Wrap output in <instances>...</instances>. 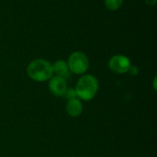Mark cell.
<instances>
[{"label":"cell","instance_id":"8fae6325","mask_svg":"<svg viewBox=\"0 0 157 157\" xmlns=\"http://www.w3.org/2000/svg\"><path fill=\"white\" fill-rule=\"evenodd\" d=\"M156 3V0H146V4L149 6H155Z\"/></svg>","mask_w":157,"mask_h":157},{"label":"cell","instance_id":"6da1fadb","mask_svg":"<svg viewBox=\"0 0 157 157\" xmlns=\"http://www.w3.org/2000/svg\"><path fill=\"white\" fill-rule=\"evenodd\" d=\"M27 73L32 80L38 82L50 80L53 75L52 63L44 59H36L32 61L28 65Z\"/></svg>","mask_w":157,"mask_h":157},{"label":"cell","instance_id":"9c48e42d","mask_svg":"<svg viewBox=\"0 0 157 157\" xmlns=\"http://www.w3.org/2000/svg\"><path fill=\"white\" fill-rule=\"evenodd\" d=\"M63 97L67 100H72V99H75L76 98V92H75V89H73V88H67L64 92V94L63 95Z\"/></svg>","mask_w":157,"mask_h":157},{"label":"cell","instance_id":"5b68a950","mask_svg":"<svg viewBox=\"0 0 157 157\" xmlns=\"http://www.w3.org/2000/svg\"><path fill=\"white\" fill-rule=\"evenodd\" d=\"M49 88L52 95L56 97H63L67 89L66 81L60 76H52L49 82Z\"/></svg>","mask_w":157,"mask_h":157},{"label":"cell","instance_id":"ba28073f","mask_svg":"<svg viewBox=\"0 0 157 157\" xmlns=\"http://www.w3.org/2000/svg\"><path fill=\"white\" fill-rule=\"evenodd\" d=\"M123 3V0H105V6L109 10L119 9Z\"/></svg>","mask_w":157,"mask_h":157},{"label":"cell","instance_id":"7a4b0ae2","mask_svg":"<svg viewBox=\"0 0 157 157\" xmlns=\"http://www.w3.org/2000/svg\"><path fill=\"white\" fill-rule=\"evenodd\" d=\"M98 89V81L91 75L82 76L76 85V96L85 101L91 100L97 94Z\"/></svg>","mask_w":157,"mask_h":157},{"label":"cell","instance_id":"30bf717a","mask_svg":"<svg viewBox=\"0 0 157 157\" xmlns=\"http://www.w3.org/2000/svg\"><path fill=\"white\" fill-rule=\"evenodd\" d=\"M128 72H129L132 75H136L138 74V68H137L136 66L131 65V67H130V69H129Z\"/></svg>","mask_w":157,"mask_h":157},{"label":"cell","instance_id":"3957f363","mask_svg":"<svg viewBox=\"0 0 157 157\" xmlns=\"http://www.w3.org/2000/svg\"><path fill=\"white\" fill-rule=\"evenodd\" d=\"M67 65L70 72L76 75H82L88 69L89 60L84 52H75L69 56Z\"/></svg>","mask_w":157,"mask_h":157},{"label":"cell","instance_id":"277c9868","mask_svg":"<svg viewBox=\"0 0 157 157\" xmlns=\"http://www.w3.org/2000/svg\"><path fill=\"white\" fill-rule=\"evenodd\" d=\"M131 65L132 64H131L130 59L127 56L121 55V54H117V55L112 56L109 62V69L116 74L128 73Z\"/></svg>","mask_w":157,"mask_h":157},{"label":"cell","instance_id":"8992f818","mask_svg":"<svg viewBox=\"0 0 157 157\" xmlns=\"http://www.w3.org/2000/svg\"><path fill=\"white\" fill-rule=\"evenodd\" d=\"M52 65L53 73L56 74L57 76L63 77L64 80L68 77H70V70L68 68L66 62H64L63 60H59V61H56Z\"/></svg>","mask_w":157,"mask_h":157},{"label":"cell","instance_id":"52a82bcc","mask_svg":"<svg viewBox=\"0 0 157 157\" xmlns=\"http://www.w3.org/2000/svg\"><path fill=\"white\" fill-rule=\"evenodd\" d=\"M66 111L71 117H78L83 111V105L81 101L77 98L67 101Z\"/></svg>","mask_w":157,"mask_h":157}]
</instances>
